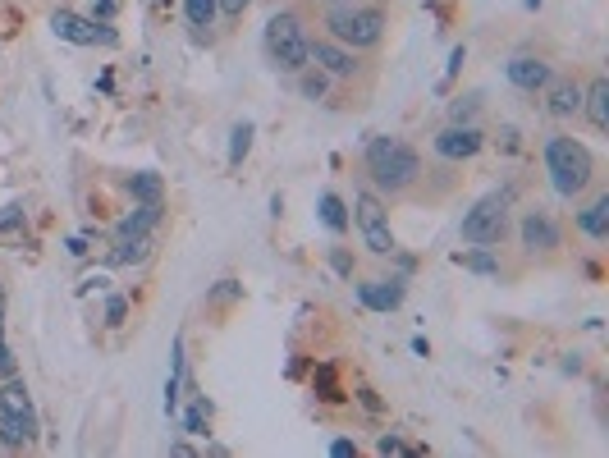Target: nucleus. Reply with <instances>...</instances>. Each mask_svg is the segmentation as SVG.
Returning a JSON list of instances; mask_svg holds the SVG:
<instances>
[{
  "label": "nucleus",
  "mask_w": 609,
  "mask_h": 458,
  "mask_svg": "<svg viewBox=\"0 0 609 458\" xmlns=\"http://www.w3.org/2000/svg\"><path fill=\"white\" fill-rule=\"evenodd\" d=\"M362 170H367V184L376 188V193L385 197H403L413 193L417 184H422V156L408 147L403 138H385V133H376V138L367 142V152H362Z\"/></svg>",
  "instance_id": "obj_1"
},
{
  "label": "nucleus",
  "mask_w": 609,
  "mask_h": 458,
  "mask_svg": "<svg viewBox=\"0 0 609 458\" xmlns=\"http://www.w3.org/2000/svg\"><path fill=\"white\" fill-rule=\"evenodd\" d=\"M545 175H550V188L568 202L587 193L596 184V156H591L587 142H577L573 133H550L545 138Z\"/></svg>",
  "instance_id": "obj_2"
},
{
  "label": "nucleus",
  "mask_w": 609,
  "mask_h": 458,
  "mask_svg": "<svg viewBox=\"0 0 609 458\" xmlns=\"http://www.w3.org/2000/svg\"><path fill=\"white\" fill-rule=\"evenodd\" d=\"M385 28L390 19L381 5H335L326 14V37H335L348 51H376L385 42Z\"/></svg>",
  "instance_id": "obj_3"
},
{
  "label": "nucleus",
  "mask_w": 609,
  "mask_h": 458,
  "mask_svg": "<svg viewBox=\"0 0 609 458\" xmlns=\"http://www.w3.org/2000/svg\"><path fill=\"white\" fill-rule=\"evenodd\" d=\"M509 220H513V193L500 188V193H486L477 207L463 216L458 234H463V243H472V248H500V243L509 239Z\"/></svg>",
  "instance_id": "obj_4"
},
{
  "label": "nucleus",
  "mask_w": 609,
  "mask_h": 458,
  "mask_svg": "<svg viewBox=\"0 0 609 458\" xmlns=\"http://www.w3.org/2000/svg\"><path fill=\"white\" fill-rule=\"evenodd\" d=\"M307 42H312V37H307L303 19H298L294 10L271 14V23H266V55H271V65L280 69V74H303V69L312 65Z\"/></svg>",
  "instance_id": "obj_5"
},
{
  "label": "nucleus",
  "mask_w": 609,
  "mask_h": 458,
  "mask_svg": "<svg viewBox=\"0 0 609 458\" xmlns=\"http://www.w3.org/2000/svg\"><path fill=\"white\" fill-rule=\"evenodd\" d=\"M353 216H358V234H362V248L371 257H394L399 243H394V225H390V207H385L381 197L371 193V188H358L353 193Z\"/></svg>",
  "instance_id": "obj_6"
},
{
  "label": "nucleus",
  "mask_w": 609,
  "mask_h": 458,
  "mask_svg": "<svg viewBox=\"0 0 609 458\" xmlns=\"http://www.w3.org/2000/svg\"><path fill=\"white\" fill-rule=\"evenodd\" d=\"M518 248H522V257H532V262L555 257V252L564 248L555 216H550V211H541V207H527V211H522V216H518Z\"/></svg>",
  "instance_id": "obj_7"
},
{
  "label": "nucleus",
  "mask_w": 609,
  "mask_h": 458,
  "mask_svg": "<svg viewBox=\"0 0 609 458\" xmlns=\"http://www.w3.org/2000/svg\"><path fill=\"white\" fill-rule=\"evenodd\" d=\"M51 28H55V37H65V42H74V46H115V33H110L106 23L83 19V14H74V10H55Z\"/></svg>",
  "instance_id": "obj_8"
},
{
  "label": "nucleus",
  "mask_w": 609,
  "mask_h": 458,
  "mask_svg": "<svg viewBox=\"0 0 609 458\" xmlns=\"http://www.w3.org/2000/svg\"><path fill=\"white\" fill-rule=\"evenodd\" d=\"M481 147H486V133L477 124H449L435 133V156H445V161H472Z\"/></svg>",
  "instance_id": "obj_9"
},
{
  "label": "nucleus",
  "mask_w": 609,
  "mask_h": 458,
  "mask_svg": "<svg viewBox=\"0 0 609 458\" xmlns=\"http://www.w3.org/2000/svg\"><path fill=\"white\" fill-rule=\"evenodd\" d=\"M307 55L316 60V69H326L330 78H353L358 74V51H348V46H339L335 37H312L307 42Z\"/></svg>",
  "instance_id": "obj_10"
},
{
  "label": "nucleus",
  "mask_w": 609,
  "mask_h": 458,
  "mask_svg": "<svg viewBox=\"0 0 609 458\" xmlns=\"http://www.w3.org/2000/svg\"><path fill=\"white\" fill-rule=\"evenodd\" d=\"M504 78H509L518 92H545V83L555 78V69H550V60L545 55H513L509 65H504Z\"/></svg>",
  "instance_id": "obj_11"
},
{
  "label": "nucleus",
  "mask_w": 609,
  "mask_h": 458,
  "mask_svg": "<svg viewBox=\"0 0 609 458\" xmlns=\"http://www.w3.org/2000/svg\"><path fill=\"white\" fill-rule=\"evenodd\" d=\"M545 115L550 120H577L582 115V83L577 78H550L545 83Z\"/></svg>",
  "instance_id": "obj_12"
},
{
  "label": "nucleus",
  "mask_w": 609,
  "mask_h": 458,
  "mask_svg": "<svg viewBox=\"0 0 609 458\" xmlns=\"http://www.w3.org/2000/svg\"><path fill=\"white\" fill-rule=\"evenodd\" d=\"M403 294H408V284H403L399 275H390V280H362L358 284V303L371 307V312H394V307H403Z\"/></svg>",
  "instance_id": "obj_13"
},
{
  "label": "nucleus",
  "mask_w": 609,
  "mask_h": 458,
  "mask_svg": "<svg viewBox=\"0 0 609 458\" xmlns=\"http://www.w3.org/2000/svg\"><path fill=\"white\" fill-rule=\"evenodd\" d=\"M577 229H582L591 243H605L609 239V193H596L587 207L577 211Z\"/></svg>",
  "instance_id": "obj_14"
},
{
  "label": "nucleus",
  "mask_w": 609,
  "mask_h": 458,
  "mask_svg": "<svg viewBox=\"0 0 609 458\" xmlns=\"http://www.w3.org/2000/svg\"><path fill=\"white\" fill-rule=\"evenodd\" d=\"M582 110H587V120L596 133L609 129V78L605 74H596L591 88H582Z\"/></svg>",
  "instance_id": "obj_15"
},
{
  "label": "nucleus",
  "mask_w": 609,
  "mask_h": 458,
  "mask_svg": "<svg viewBox=\"0 0 609 458\" xmlns=\"http://www.w3.org/2000/svg\"><path fill=\"white\" fill-rule=\"evenodd\" d=\"M33 431H37V417H23V413H14V408L0 404V445L23 449L28 440H33Z\"/></svg>",
  "instance_id": "obj_16"
},
{
  "label": "nucleus",
  "mask_w": 609,
  "mask_h": 458,
  "mask_svg": "<svg viewBox=\"0 0 609 458\" xmlns=\"http://www.w3.org/2000/svg\"><path fill=\"white\" fill-rule=\"evenodd\" d=\"M161 202H138V207L129 211V216L120 220V239H133V234H152L156 225H161Z\"/></svg>",
  "instance_id": "obj_17"
},
{
  "label": "nucleus",
  "mask_w": 609,
  "mask_h": 458,
  "mask_svg": "<svg viewBox=\"0 0 609 458\" xmlns=\"http://www.w3.org/2000/svg\"><path fill=\"white\" fill-rule=\"evenodd\" d=\"M152 257V234H133V239H120V248L110 252V266H138Z\"/></svg>",
  "instance_id": "obj_18"
},
{
  "label": "nucleus",
  "mask_w": 609,
  "mask_h": 458,
  "mask_svg": "<svg viewBox=\"0 0 609 458\" xmlns=\"http://www.w3.org/2000/svg\"><path fill=\"white\" fill-rule=\"evenodd\" d=\"M179 385H184V339H174V362H170V381H165V413H179Z\"/></svg>",
  "instance_id": "obj_19"
},
{
  "label": "nucleus",
  "mask_w": 609,
  "mask_h": 458,
  "mask_svg": "<svg viewBox=\"0 0 609 458\" xmlns=\"http://www.w3.org/2000/svg\"><path fill=\"white\" fill-rule=\"evenodd\" d=\"M129 193L138 197V202H161V197H165V184H161V175L142 170V175H129Z\"/></svg>",
  "instance_id": "obj_20"
},
{
  "label": "nucleus",
  "mask_w": 609,
  "mask_h": 458,
  "mask_svg": "<svg viewBox=\"0 0 609 458\" xmlns=\"http://www.w3.org/2000/svg\"><path fill=\"white\" fill-rule=\"evenodd\" d=\"M321 220H326L330 234H344V229H348L344 197H339V193H321Z\"/></svg>",
  "instance_id": "obj_21"
},
{
  "label": "nucleus",
  "mask_w": 609,
  "mask_h": 458,
  "mask_svg": "<svg viewBox=\"0 0 609 458\" xmlns=\"http://www.w3.org/2000/svg\"><path fill=\"white\" fill-rule=\"evenodd\" d=\"M0 404L14 408V413H23V417H33V399H28V385H23L19 376H10V381H5V390H0Z\"/></svg>",
  "instance_id": "obj_22"
},
{
  "label": "nucleus",
  "mask_w": 609,
  "mask_h": 458,
  "mask_svg": "<svg viewBox=\"0 0 609 458\" xmlns=\"http://www.w3.org/2000/svg\"><path fill=\"white\" fill-rule=\"evenodd\" d=\"M458 262L468 266V271H477V275H500V257H495V248H477V252H458Z\"/></svg>",
  "instance_id": "obj_23"
},
{
  "label": "nucleus",
  "mask_w": 609,
  "mask_h": 458,
  "mask_svg": "<svg viewBox=\"0 0 609 458\" xmlns=\"http://www.w3.org/2000/svg\"><path fill=\"white\" fill-rule=\"evenodd\" d=\"M298 88H303L307 101H321V97L330 92V74H326V69H312V65H307L303 74H298Z\"/></svg>",
  "instance_id": "obj_24"
},
{
  "label": "nucleus",
  "mask_w": 609,
  "mask_h": 458,
  "mask_svg": "<svg viewBox=\"0 0 609 458\" xmlns=\"http://www.w3.org/2000/svg\"><path fill=\"white\" fill-rule=\"evenodd\" d=\"M216 0H184V14H188V23H193L197 33H207L211 23H216Z\"/></svg>",
  "instance_id": "obj_25"
},
{
  "label": "nucleus",
  "mask_w": 609,
  "mask_h": 458,
  "mask_svg": "<svg viewBox=\"0 0 609 458\" xmlns=\"http://www.w3.org/2000/svg\"><path fill=\"white\" fill-rule=\"evenodd\" d=\"M252 124L243 120V124H234V133H229V165H243V156L252 152Z\"/></svg>",
  "instance_id": "obj_26"
},
{
  "label": "nucleus",
  "mask_w": 609,
  "mask_h": 458,
  "mask_svg": "<svg viewBox=\"0 0 609 458\" xmlns=\"http://www.w3.org/2000/svg\"><path fill=\"white\" fill-rule=\"evenodd\" d=\"M207 422H211V404H207V394H202V399L184 413V431L188 436H207Z\"/></svg>",
  "instance_id": "obj_27"
},
{
  "label": "nucleus",
  "mask_w": 609,
  "mask_h": 458,
  "mask_svg": "<svg viewBox=\"0 0 609 458\" xmlns=\"http://www.w3.org/2000/svg\"><path fill=\"white\" fill-rule=\"evenodd\" d=\"M472 115H477V97H458L449 106V124H472Z\"/></svg>",
  "instance_id": "obj_28"
},
{
  "label": "nucleus",
  "mask_w": 609,
  "mask_h": 458,
  "mask_svg": "<svg viewBox=\"0 0 609 458\" xmlns=\"http://www.w3.org/2000/svg\"><path fill=\"white\" fill-rule=\"evenodd\" d=\"M239 294H243L239 280H220L216 289H211V298H216V303H229V298H239Z\"/></svg>",
  "instance_id": "obj_29"
},
{
  "label": "nucleus",
  "mask_w": 609,
  "mask_h": 458,
  "mask_svg": "<svg viewBox=\"0 0 609 458\" xmlns=\"http://www.w3.org/2000/svg\"><path fill=\"white\" fill-rule=\"evenodd\" d=\"M124 317H129V303H124V298H110V303H106V326H120Z\"/></svg>",
  "instance_id": "obj_30"
},
{
  "label": "nucleus",
  "mask_w": 609,
  "mask_h": 458,
  "mask_svg": "<svg viewBox=\"0 0 609 458\" xmlns=\"http://www.w3.org/2000/svg\"><path fill=\"white\" fill-rule=\"evenodd\" d=\"M463 60H468V46H454V51H449V69H445V83H449V78H458V69H463Z\"/></svg>",
  "instance_id": "obj_31"
},
{
  "label": "nucleus",
  "mask_w": 609,
  "mask_h": 458,
  "mask_svg": "<svg viewBox=\"0 0 609 458\" xmlns=\"http://www.w3.org/2000/svg\"><path fill=\"white\" fill-rule=\"evenodd\" d=\"M330 262H335V271L344 275V280H348V275H353V257H348L344 248H335V252H330Z\"/></svg>",
  "instance_id": "obj_32"
},
{
  "label": "nucleus",
  "mask_w": 609,
  "mask_h": 458,
  "mask_svg": "<svg viewBox=\"0 0 609 458\" xmlns=\"http://www.w3.org/2000/svg\"><path fill=\"white\" fill-rule=\"evenodd\" d=\"M216 5H220V10H225V14H229V19H239V14H243V10H248L252 0H216Z\"/></svg>",
  "instance_id": "obj_33"
},
{
  "label": "nucleus",
  "mask_w": 609,
  "mask_h": 458,
  "mask_svg": "<svg viewBox=\"0 0 609 458\" xmlns=\"http://www.w3.org/2000/svg\"><path fill=\"white\" fill-rule=\"evenodd\" d=\"M330 454H335V458H353V454H358V445H353V440H335V445H330Z\"/></svg>",
  "instance_id": "obj_34"
},
{
  "label": "nucleus",
  "mask_w": 609,
  "mask_h": 458,
  "mask_svg": "<svg viewBox=\"0 0 609 458\" xmlns=\"http://www.w3.org/2000/svg\"><path fill=\"white\" fill-rule=\"evenodd\" d=\"M381 454H408V445H403L399 436H385L381 440Z\"/></svg>",
  "instance_id": "obj_35"
},
{
  "label": "nucleus",
  "mask_w": 609,
  "mask_h": 458,
  "mask_svg": "<svg viewBox=\"0 0 609 458\" xmlns=\"http://www.w3.org/2000/svg\"><path fill=\"white\" fill-rule=\"evenodd\" d=\"M0 376H14V358H10V349L0 344Z\"/></svg>",
  "instance_id": "obj_36"
},
{
  "label": "nucleus",
  "mask_w": 609,
  "mask_h": 458,
  "mask_svg": "<svg viewBox=\"0 0 609 458\" xmlns=\"http://www.w3.org/2000/svg\"><path fill=\"white\" fill-rule=\"evenodd\" d=\"M527 10H541V0H527Z\"/></svg>",
  "instance_id": "obj_37"
},
{
  "label": "nucleus",
  "mask_w": 609,
  "mask_h": 458,
  "mask_svg": "<svg viewBox=\"0 0 609 458\" xmlns=\"http://www.w3.org/2000/svg\"><path fill=\"white\" fill-rule=\"evenodd\" d=\"M330 5H339V0H330Z\"/></svg>",
  "instance_id": "obj_38"
}]
</instances>
